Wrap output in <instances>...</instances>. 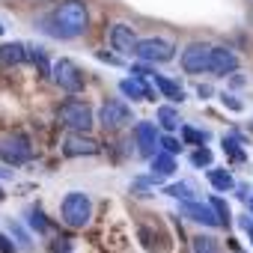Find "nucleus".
Masks as SVG:
<instances>
[{"mask_svg":"<svg viewBox=\"0 0 253 253\" xmlns=\"http://www.w3.org/2000/svg\"><path fill=\"white\" fill-rule=\"evenodd\" d=\"M63 220L72 226V229H81V226H86L89 223V217H92V203H89V197L86 194H81V191H72V194H66V200H63Z\"/></svg>","mask_w":253,"mask_h":253,"instance_id":"3","label":"nucleus"},{"mask_svg":"<svg viewBox=\"0 0 253 253\" xmlns=\"http://www.w3.org/2000/svg\"><path fill=\"white\" fill-rule=\"evenodd\" d=\"M164 194H170V197H182V200H188V197H194V185L191 182H179V185H167V191Z\"/></svg>","mask_w":253,"mask_h":253,"instance_id":"24","label":"nucleus"},{"mask_svg":"<svg viewBox=\"0 0 253 253\" xmlns=\"http://www.w3.org/2000/svg\"><path fill=\"white\" fill-rule=\"evenodd\" d=\"M209 45H188L185 48V54H182V66H185V72H191V75H203V72H209Z\"/></svg>","mask_w":253,"mask_h":253,"instance_id":"8","label":"nucleus"},{"mask_svg":"<svg viewBox=\"0 0 253 253\" xmlns=\"http://www.w3.org/2000/svg\"><path fill=\"white\" fill-rule=\"evenodd\" d=\"M152 170H155L158 176H170V173L176 170V158L167 155V152H155V155H152Z\"/></svg>","mask_w":253,"mask_h":253,"instance_id":"17","label":"nucleus"},{"mask_svg":"<svg viewBox=\"0 0 253 253\" xmlns=\"http://www.w3.org/2000/svg\"><path fill=\"white\" fill-rule=\"evenodd\" d=\"M223 149H226L235 161H244V152L238 149V140H235V137H226V140H223Z\"/></svg>","mask_w":253,"mask_h":253,"instance_id":"26","label":"nucleus"},{"mask_svg":"<svg viewBox=\"0 0 253 253\" xmlns=\"http://www.w3.org/2000/svg\"><path fill=\"white\" fill-rule=\"evenodd\" d=\"M152 81H155V86H158L167 98H173V101H182V98H185V89H182L176 81H170V78H164V75H152Z\"/></svg>","mask_w":253,"mask_h":253,"instance_id":"16","label":"nucleus"},{"mask_svg":"<svg viewBox=\"0 0 253 253\" xmlns=\"http://www.w3.org/2000/svg\"><path fill=\"white\" fill-rule=\"evenodd\" d=\"M24 60H27V45H21V42H9V45L0 48V63L18 66V63H24Z\"/></svg>","mask_w":253,"mask_h":253,"instance_id":"15","label":"nucleus"},{"mask_svg":"<svg viewBox=\"0 0 253 253\" xmlns=\"http://www.w3.org/2000/svg\"><path fill=\"white\" fill-rule=\"evenodd\" d=\"M182 137L188 143H197V146H206V140H209L206 131H197V128H191V125H182Z\"/></svg>","mask_w":253,"mask_h":253,"instance_id":"22","label":"nucleus"},{"mask_svg":"<svg viewBox=\"0 0 253 253\" xmlns=\"http://www.w3.org/2000/svg\"><path fill=\"white\" fill-rule=\"evenodd\" d=\"M51 78H54V84H57L60 89H66V92H81V89H84V72H81L72 60H66V57L51 66Z\"/></svg>","mask_w":253,"mask_h":253,"instance_id":"5","label":"nucleus"},{"mask_svg":"<svg viewBox=\"0 0 253 253\" xmlns=\"http://www.w3.org/2000/svg\"><path fill=\"white\" fill-rule=\"evenodd\" d=\"M191 161H194V167H209V164H211V149L200 146V149L191 155Z\"/></svg>","mask_w":253,"mask_h":253,"instance_id":"25","label":"nucleus"},{"mask_svg":"<svg viewBox=\"0 0 253 253\" xmlns=\"http://www.w3.org/2000/svg\"><path fill=\"white\" fill-rule=\"evenodd\" d=\"M0 158H3L6 164L18 167V164H27L33 158V146L24 134H12V137H3L0 140Z\"/></svg>","mask_w":253,"mask_h":253,"instance_id":"6","label":"nucleus"},{"mask_svg":"<svg viewBox=\"0 0 253 253\" xmlns=\"http://www.w3.org/2000/svg\"><path fill=\"white\" fill-rule=\"evenodd\" d=\"M173 42L161 39V36H149V39H140L134 54L143 60V63H170L173 60Z\"/></svg>","mask_w":253,"mask_h":253,"instance_id":"4","label":"nucleus"},{"mask_svg":"<svg viewBox=\"0 0 253 253\" xmlns=\"http://www.w3.org/2000/svg\"><path fill=\"white\" fill-rule=\"evenodd\" d=\"M86 24H89V15H86L84 0H63L54 9V15L42 21V30L57 39H75V36L86 33Z\"/></svg>","mask_w":253,"mask_h":253,"instance_id":"1","label":"nucleus"},{"mask_svg":"<svg viewBox=\"0 0 253 253\" xmlns=\"http://www.w3.org/2000/svg\"><path fill=\"white\" fill-rule=\"evenodd\" d=\"M134 134H137V146H140V155L152 158V155H155V146H158V131H155V125H152V122H137Z\"/></svg>","mask_w":253,"mask_h":253,"instance_id":"12","label":"nucleus"},{"mask_svg":"<svg viewBox=\"0 0 253 253\" xmlns=\"http://www.w3.org/2000/svg\"><path fill=\"white\" fill-rule=\"evenodd\" d=\"M182 211H185L191 220L203 223V226H220V223H217V214L211 211V206H203V203H185Z\"/></svg>","mask_w":253,"mask_h":253,"instance_id":"13","label":"nucleus"},{"mask_svg":"<svg viewBox=\"0 0 253 253\" xmlns=\"http://www.w3.org/2000/svg\"><path fill=\"white\" fill-rule=\"evenodd\" d=\"M6 235H15V238H18V244H30L27 232H24V229H21L18 223H9V232H6Z\"/></svg>","mask_w":253,"mask_h":253,"instance_id":"30","label":"nucleus"},{"mask_svg":"<svg viewBox=\"0 0 253 253\" xmlns=\"http://www.w3.org/2000/svg\"><path fill=\"white\" fill-rule=\"evenodd\" d=\"M57 119L66 125V128H72L75 134H86V131L92 128V122H95L89 104H86V101H78V98L63 101V104L57 107Z\"/></svg>","mask_w":253,"mask_h":253,"instance_id":"2","label":"nucleus"},{"mask_svg":"<svg viewBox=\"0 0 253 253\" xmlns=\"http://www.w3.org/2000/svg\"><path fill=\"white\" fill-rule=\"evenodd\" d=\"M30 226L36 229V232H45L48 229V220H45V214L36 209V211H30Z\"/></svg>","mask_w":253,"mask_h":253,"instance_id":"27","label":"nucleus"},{"mask_svg":"<svg viewBox=\"0 0 253 253\" xmlns=\"http://www.w3.org/2000/svg\"><path fill=\"white\" fill-rule=\"evenodd\" d=\"M119 89H122V95L137 98V101H155V98H152V89H149L140 78H125V81H119Z\"/></svg>","mask_w":253,"mask_h":253,"instance_id":"14","label":"nucleus"},{"mask_svg":"<svg viewBox=\"0 0 253 253\" xmlns=\"http://www.w3.org/2000/svg\"><path fill=\"white\" fill-rule=\"evenodd\" d=\"M223 104H226L229 110H241V107H244V104H241V101H238L235 95H223Z\"/></svg>","mask_w":253,"mask_h":253,"instance_id":"31","label":"nucleus"},{"mask_svg":"<svg viewBox=\"0 0 253 253\" xmlns=\"http://www.w3.org/2000/svg\"><path fill=\"white\" fill-rule=\"evenodd\" d=\"M110 45H113V51H119V54H134L137 36H134V30H131L128 24H113V27H110Z\"/></svg>","mask_w":253,"mask_h":253,"instance_id":"10","label":"nucleus"},{"mask_svg":"<svg viewBox=\"0 0 253 253\" xmlns=\"http://www.w3.org/2000/svg\"><path fill=\"white\" fill-rule=\"evenodd\" d=\"M238 69V57L229 48H211L209 51V72L214 75H232Z\"/></svg>","mask_w":253,"mask_h":253,"instance_id":"9","label":"nucleus"},{"mask_svg":"<svg viewBox=\"0 0 253 253\" xmlns=\"http://www.w3.org/2000/svg\"><path fill=\"white\" fill-rule=\"evenodd\" d=\"M0 253H18L12 235H6V232H0Z\"/></svg>","mask_w":253,"mask_h":253,"instance_id":"29","label":"nucleus"},{"mask_svg":"<svg viewBox=\"0 0 253 253\" xmlns=\"http://www.w3.org/2000/svg\"><path fill=\"white\" fill-rule=\"evenodd\" d=\"M63 152L69 158H78V155H95L98 152V143L86 134H69L66 143H63Z\"/></svg>","mask_w":253,"mask_h":253,"instance_id":"11","label":"nucleus"},{"mask_svg":"<svg viewBox=\"0 0 253 253\" xmlns=\"http://www.w3.org/2000/svg\"><path fill=\"white\" fill-rule=\"evenodd\" d=\"M241 226H244V232H247L250 241H253V223H250V217H241Z\"/></svg>","mask_w":253,"mask_h":253,"instance_id":"32","label":"nucleus"},{"mask_svg":"<svg viewBox=\"0 0 253 253\" xmlns=\"http://www.w3.org/2000/svg\"><path fill=\"white\" fill-rule=\"evenodd\" d=\"M3 197H6V194H3V188H0V200H3Z\"/></svg>","mask_w":253,"mask_h":253,"instance_id":"33","label":"nucleus"},{"mask_svg":"<svg viewBox=\"0 0 253 253\" xmlns=\"http://www.w3.org/2000/svg\"><path fill=\"white\" fill-rule=\"evenodd\" d=\"M158 122L164 125L167 131H173V128H179V113L173 107H158Z\"/></svg>","mask_w":253,"mask_h":253,"instance_id":"21","label":"nucleus"},{"mask_svg":"<svg viewBox=\"0 0 253 253\" xmlns=\"http://www.w3.org/2000/svg\"><path fill=\"white\" fill-rule=\"evenodd\" d=\"M250 209H253V200H250Z\"/></svg>","mask_w":253,"mask_h":253,"instance_id":"35","label":"nucleus"},{"mask_svg":"<svg viewBox=\"0 0 253 253\" xmlns=\"http://www.w3.org/2000/svg\"><path fill=\"white\" fill-rule=\"evenodd\" d=\"M0 36H3V24H0Z\"/></svg>","mask_w":253,"mask_h":253,"instance_id":"34","label":"nucleus"},{"mask_svg":"<svg viewBox=\"0 0 253 253\" xmlns=\"http://www.w3.org/2000/svg\"><path fill=\"white\" fill-rule=\"evenodd\" d=\"M98 122L104 125V128H122L125 122H131V107L125 101H104L101 110H98Z\"/></svg>","mask_w":253,"mask_h":253,"instance_id":"7","label":"nucleus"},{"mask_svg":"<svg viewBox=\"0 0 253 253\" xmlns=\"http://www.w3.org/2000/svg\"><path fill=\"white\" fill-rule=\"evenodd\" d=\"M158 143L164 146V152H167V155H176V152L182 149V143H179L176 137H158Z\"/></svg>","mask_w":253,"mask_h":253,"instance_id":"28","label":"nucleus"},{"mask_svg":"<svg viewBox=\"0 0 253 253\" xmlns=\"http://www.w3.org/2000/svg\"><path fill=\"white\" fill-rule=\"evenodd\" d=\"M209 182H211L217 191H229V188H235V179H232L226 170H209Z\"/></svg>","mask_w":253,"mask_h":253,"instance_id":"18","label":"nucleus"},{"mask_svg":"<svg viewBox=\"0 0 253 253\" xmlns=\"http://www.w3.org/2000/svg\"><path fill=\"white\" fill-rule=\"evenodd\" d=\"M27 60L33 63V66H39V72L42 75H48L51 69H48V63H45V51L42 48H27Z\"/></svg>","mask_w":253,"mask_h":253,"instance_id":"23","label":"nucleus"},{"mask_svg":"<svg viewBox=\"0 0 253 253\" xmlns=\"http://www.w3.org/2000/svg\"><path fill=\"white\" fill-rule=\"evenodd\" d=\"M211 211L217 214V223H220V226H229V220H232V211H229V206H226L220 197H214V200H211Z\"/></svg>","mask_w":253,"mask_h":253,"instance_id":"20","label":"nucleus"},{"mask_svg":"<svg viewBox=\"0 0 253 253\" xmlns=\"http://www.w3.org/2000/svg\"><path fill=\"white\" fill-rule=\"evenodd\" d=\"M191 247H194V253H220V247H217V241L211 235H197L191 241Z\"/></svg>","mask_w":253,"mask_h":253,"instance_id":"19","label":"nucleus"}]
</instances>
